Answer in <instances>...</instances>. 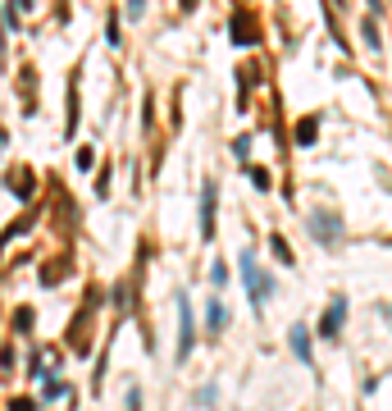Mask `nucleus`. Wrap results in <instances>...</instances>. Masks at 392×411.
Returning <instances> with one entry per match:
<instances>
[{"label": "nucleus", "mask_w": 392, "mask_h": 411, "mask_svg": "<svg viewBox=\"0 0 392 411\" xmlns=\"http://www.w3.org/2000/svg\"><path fill=\"white\" fill-rule=\"evenodd\" d=\"M342 320H347V297H337L329 311H324V324H320V333L324 338H333L337 329H342Z\"/></svg>", "instance_id": "nucleus-3"}, {"label": "nucleus", "mask_w": 392, "mask_h": 411, "mask_svg": "<svg viewBox=\"0 0 392 411\" xmlns=\"http://www.w3.org/2000/svg\"><path fill=\"white\" fill-rule=\"evenodd\" d=\"M292 352H297V361H310V333L301 329V324L292 329Z\"/></svg>", "instance_id": "nucleus-5"}, {"label": "nucleus", "mask_w": 392, "mask_h": 411, "mask_svg": "<svg viewBox=\"0 0 392 411\" xmlns=\"http://www.w3.org/2000/svg\"><path fill=\"white\" fill-rule=\"evenodd\" d=\"M128 9H133V14H137V9H141V0H128Z\"/></svg>", "instance_id": "nucleus-8"}, {"label": "nucleus", "mask_w": 392, "mask_h": 411, "mask_svg": "<svg viewBox=\"0 0 392 411\" xmlns=\"http://www.w3.org/2000/svg\"><path fill=\"white\" fill-rule=\"evenodd\" d=\"M242 279H246V297H251V306H260V301L269 297V288H274V279H260V269H256V256L251 252H242Z\"/></svg>", "instance_id": "nucleus-1"}, {"label": "nucleus", "mask_w": 392, "mask_h": 411, "mask_svg": "<svg viewBox=\"0 0 392 411\" xmlns=\"http://www.w3.org/2000/svg\"><path fill=\"white\" fill-rule=\"evenodd\" d=\"M214 233V183L201 188V237Z\"/></svg>", "instance_id": "nucleus-4"}, {"label": "nucleus", "mask_w": 392, "mask_h": 411, "mask_svg": "<svg viewBox=\"0 0 392 411\" xmlns=\"http://www.w3.org/2000/svg\"><path fill=\"white\" fill-rule=\"evenodd\" d=\"M178 316H183V333H178V361H187V352H192V306H187V297H178Z\"/></svg>", "instance_id": "nucleus-2"}, {"label": "nucleus", "mask_w": 392, "mask_h": 411, "mask_svg": "<svg viewBox=\"0 0 392 411\" xmlns=\"http://www.w3.org/2000/svg\"><path fill=\"white\" fill-rule=\"evenodd\" d=\"M310 229L320 233V237H329V233H333V224H329V220H310Z\"/></svg>", "instance_id": "nucleus-7"}, {"label": "nucleus", "mask_w": 392, "mask_h": 411, "mask_svg": "<svg viewBox=\"0 0 392 411\" xmlns=\"http://www.w3.org/2000/svg\"><path fill=\"white\" fill-rule=\"evenodd\" d=\"M205 320H210V329H224V306H219V301H210V311H205Z\"/></svg>", "instance_id": "nucleus-6"}]
</instances>
